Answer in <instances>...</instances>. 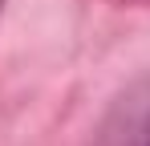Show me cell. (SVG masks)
<instances>
[{
	"mask_svg": "<svg viewBox=\"0 0 150 146\" xmlns=\"http://www.w3.org/2000/svg\"><path fill=\"white\" fill-rule=\"evenodd\" d=\"M89 146H150V73L130 81L98 118Z\"/></svg>",
	"mask_w": 150,
	"mask_h": 146,
	"instance_id": "1",
	"label": "cell"
}]
</instances>
